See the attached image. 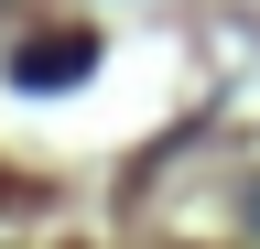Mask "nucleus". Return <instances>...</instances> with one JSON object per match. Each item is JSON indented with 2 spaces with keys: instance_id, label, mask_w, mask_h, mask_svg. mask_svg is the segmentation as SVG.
I'll return each mask as SVG.
<instances>
[{
  "instance_id": "2",
  "label": "nucleus",
  "mask_w": 260,
  "mask_h": 249,
  "mask_svg": "<svg viewBox=\"0 0 260 249\" xmlns=\"http://www.w3.org/2000/svg\"><path fill=\"white\" fill-rule=\"evenodd\" d=\"M249 217H260V206H249Z\"/></svg>"
},
{
  "instance_id": "1",
  "label": "nucleus",
  "mask_w": 260,
  "mask_h": 249,
  "mask_svg": "<svg viewBox=\"0 0 260 249\" xmlns=\"http://www.w3.org/2000/svg\"><path fill=\"white\" fill-rule=\"evenodd\" d=\"M87 65H98V33H44V44H22V54H11V76H22V87H76Z\"/></svg>"
}]
</instances>
